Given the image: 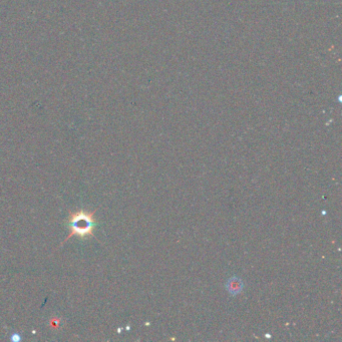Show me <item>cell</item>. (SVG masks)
Masks as SVG:
<instances>
[{"label":"cell","mask_w":342,"mask_h":342,"mask_svg":"<svg viewBox=\"0 0 342 342\" xmlns=\"http://www.w3.org/2000/svg\"><path fill=\"white\" fill-rule=\"evenodd\" d=\"M97 225L98 224L95 219V212L79 210L70 213L67 219V227L69 229V234L65 238L64 242L70 239L72 236H76L79 239L94 237V231Z\"/></svg>","instance_id":"obj_1"},{"label":"cell","mask_w":342,"mask_h":342,"mask_svg":"<svg viewBox=\"0 0 342 342\" xmlns=\"http://www.w3.org/2000/svg\"><path fill=\"white\" fill-rule=\"evenodd\" d=\"M242 288V284L240 282V280L238 279H233L230 284H229V291H231L232 293H237L241 290Z\"/></svg>","instance_id":"obj_2"}]
</instances>
